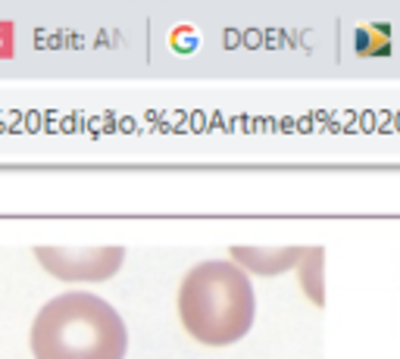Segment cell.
Returning <instances> with one entry per match:
<instances>
[{
  "label": "cell",
  "instance_id": "obj_2",
  "mask_svg": "<svg viewBox=\"0 0 400 359\" xmlns=\"http://www.w3.org/2000/svg\"><path fill=\"white\" fill-rule=\"evenodd\" d=\"M125 350L122 315L88 291L53 297L31 325L34 359H125Z\"/></svg>",
  "mask_w": 400,
  "mask_h": 359
},
{
  "label": "cell",
  "instance_id": "obj_1",
  "mask_svg": "<svg viewBox=\"0 0 400 359\" xmlns=\"http://www.w3.org/2000/svg\"><path fill=\"white\" fill-rule=\"evenodd\" d=\"M178 315L188 334L207 347L241 341L257 315L250 275L234 259L197 262L178 288Z\"/></svg>",
  "mask_w": 400,
  "mask_h": 359
},
{
  "label": "cell",
  "instance_id": "obj_3",
  "mask_svg": "<svg viewBox=\"0 0 400 359\" xmlns=\"http://www.w3.org/2000/svg\"><path fill=\"white\" fill-rule=\"evenodd\" d=\"M34 256L53 278H63V281H103V278L119 272L125 250L122 247H94V250L38 247Z\"/></svg>",
  "mask_w": 400,
  "mask_h": 359
},
{
  "label": "cell",
  "instance_id": "obj_4",
  "mask_svg": "<svg viewBox=\"0 0 400 359\" xmlns=\"http://www.w3.org/2000/svg\"><path fill=\"white\" fill-rule=\"evenodd\" d=\"M231 256L238 266H247L250 272L260 275H275V272H285L288 266H294L297 259H303V250L288 247V250H260V247H231Z\"/></svg>",
  "mask_w": 400,
  "mask_h": 359
}]
</instances>
